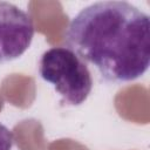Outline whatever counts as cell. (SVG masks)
Segmentation results:
<instances>
[{
    "instance_id": "2",
    "label": "cell",
    "mask_w": 150,
    "mask_h": 150,
    "mask_svg": "<svg viewBox=\"0 0 150 150\" xmlns=\"http://www.w3.org/2000/svg\"><path fill=\"white\" fill-rule=\"evenodd\" d=\"M39 74L69 105H80L93 89L88 66L68 47H52L39 61Z\"/></svg>"
},
{
    "instance_id": "1",
    "label": "cell",
    "mask_w": 150,
    "mask_h": 150,
    "mask_svg": "<svg viewBox=\"0 0 150 150\" xmlns=\"http://www.w3.org/2000/svg\"><path fill=\"white\" fill-rule=\"evenodd\" d=\"M66 43L109 83L141 77L150 64V19L127 1H98L70 21Z\"/></svg>"
},
{
    "instance_id": "4",
    "label": "cell",
    "mask_w": 150,
    "mask_h": 150,
    "mask_svg": "<svg viewBox=\"0 0 150 150\" xmlns=\"http://www.w3.org/2000/svg\"><path fill=\"white\" fill-rule=\"evenodd\" d=\"M14 143L13 132L0 122V150H11Z\"/></svg>"
},
{
    "instance_id": "3",
    "label": "cell",
    "mask_w": 150,
    "mask_h": 150,
    "mask_svg": "<svg viewBox=\"0 0 150 150\" xmlns=\"http://www.w3.org/2000/svg\"><path fill=\"white\" fill-rule=\"evenodd\" d=\"M32 16L20 7L0 1V63L20 57L34 36Z\"/></svg>"
}]
</instances>
